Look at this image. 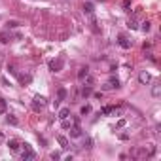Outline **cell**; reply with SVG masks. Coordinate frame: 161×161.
I'll return each instance as SVG.
<instances>
[{
    "label": "cell",
    "mask_w": 161,
    "mask_h": 161,
    "mask_svg": "<svg viewBox=\"0 0 161 161\" xmlns=\"http://www.w3.org/2000/svg\"><path fill=\"white\" fill-rule=\"evenodd\" d=\"M47 106V99L44 95H34V99H32V108H34V110H44V108H46Z\"/></svg>",
    "instance_id": "1"
},
{
    "label": "cell",
    "mask_w": 161,
    "mask_h": 161,
    "mask_svg": "<svg viewBox=\"0 0 161 161\" xmlns=\"http://www.w3.org/2000/svg\"><path fill=\"white\" fill-rule=\"evenodd\" d=\"M21 146H23V154H21V159L23 161H28V159H34V157H36V152L30 148V144L25 142V144H21Z\"/></svg>",
    "instance_id": "2"
},
{
    "label": "cell",
    "mask_w": 161,
    "mask_h": 161,
    "mask_svg": "<svg viewBox=\"0 0 161 161\" xmlns=\"http://www.w3.org/2000/svg\"><path fill=\"white\" fill-rule=\"evenodd\" d=\"M63 66H64V59H63V57H57V59L49 61V70H51V72H61Z\"/></svg>",
    "instance_id": "3"
},
{
    "label": "cell",
    "mask_w": 161,
    "mask_h": 161,
    "mask_svg": "<svg viewBox=\"0 0 161 161\" xmlns=\"http://www.w3.org/2000/svg\"><path fill=\"white\" fill-rule=\"evenodd\" d=\"M118 87H120V80H118V78H110L104 85H102L104 91H108V89H118Z\"/></svg>",
    "instance_id": "4"
},
{
    "label": "cell",
    "mask_w": 161,
    "mask_h": 161,
    "mask_svg": "<svg viewBox=\"0 0 161 161\" xmlns=\"http://www.w3.org/2000/svg\"><path fill=\"white\" fill-rule=\"evenodd\" d=\"M64 97H66V89H64V87H59V91H57V101H55V106H59L61 102L64 101Z\"/></svg>",
    "instance_id": "5"
},
{
    "label": "cell",
    "mask_w": 161,
    "mask_h": 161,
    "mask_svg": "<svg viewBox=\"0 0 161 161\" xmlns=\"http://www.w3.org/2000/svg\"><path fill=\"white\" fill-rule=\"evenodd\" d=\"M118 44H120V46L123 47V49H129V47L133 46V42H131V40H127V38H125V36H120V40H118Z\"/></svg>",
    "instance_id": "6"
},
{
    "label": "cell",
    "mask_w": 161,
    "mask_h": 161,
    "mask_svg": "<svg viewBox=\"0 0 161 161\" xmlns=\"http://www.w3.org/2000/svg\"><path fill=\"white\" fill-rule=\"evenodd\" d=\"M70 137H72V138H78V137H82V129L78 127V123L70 127Z\"/></svg>",
    "instance_id": "7"
},
{
    "label": "cell",
    "mask_w": 161,
    "mask_h": 161,
    "mask_svg": "<svg viewBox=\"0 0 161 161\" xmlns=\"http://www.w3.org/2000/svg\"><path fill=\"white\" fill-rule=\"evenodd\" d=\"M150 80H152V74L150 72H140V76H138V82L140 83H148Z\"/></svg>",
    "instance_id": "8"
},
{
    "label": "cell",
    "mask_w": 161,
    "mask_h": 161,
    "mask_svg": "<svg viewBox=\"0 0 161 161\" xmlns=\"http://www.w3.org/2000/svg\"><path fill=\"white\" fill-rule=\"evenodd\" d=\"M8 148L12 150V152H17V150H19V142L15 140V138H9V140H8Z\"/></svg>",
    "instance_id": "9"
},
{
    "label": "cell",
    "mask_w": 161,
    "mask_h": 161,
    "mask_svg": "<svg viewBox=\"0 0 161 161\" xmlns=\"http://www.w3.org/2000/svg\"><path fill=\"white\" fill-rule=\"evenodd\" d=\"M57 142L61 144V148H68V146H70L68 138H66V137H63V135H59V137H57Z\"/></svg>",
    "instance_id": "10"
},
{
    "label": "cell",
    "mask_w": 161,
    "mask_h": 161,
    "mask_svg": "<svg viewBox=\"0 0 161 161\" xmlns=\"http://www.w3.org/2000/svg\"><path fill=\"white\" fill-rule=\"evenodd\" d=\"M112 112H114V114H118L120 110H116L114 106H104V108L101 110V114H102V116H106V114H112Z\"/></svg>",
    "instance_id": "11"
},
{
    "label": "cell",
    "mask_w": 161,
    "mask_h": 161,
    "mask_svg": "<svg viewBox=\"0 0 161 161\" xmlns=\"http://www.w3.org/2000/svg\"><path fill=\"white\" fill-rule=\"evenodd\" d=\"M6 121H8L9 125H19V120L15 118L14 114H8V116H6Z\"/></svg>",
    "instance_id": "12"
},
{
    "label": "cell",
    "mask_w": 161,
    "mask_h": 161,
    "mask_svg": "<svg viewBox=\"0 0 161 161\" xmlns=\"http://www.w3.org/2000/svg\"><path fill=\"white\" fill-rule=\"evenodd\" d=\"M76 123H78V120H68V118H64V120H63V129H68V127H72V125H76Z\"/></svg>",
    "instance_id": "13"
},
{
    "label": "cell",
    "mask_w": 161,
    "mask_h": 161,
    "mask_svg": "<svg viewBox=\"0 0 161 161\" xmlns=\"http://www.w3.org/2000/svg\"><path fill=\"white\" fill-rule=\"evenodd\" d=\"M87 74H89V66H82V68H80V72H78V80H83Z\"/></svg>",
    "instance_id": "14"
},
{
    "label": "cell",
    "mask_w": 161,
    "mask_h": 161,
    "mask_svg": "<svg viewBox=\"0 0 161 161\" xmlns=\"http://www.w3.org/2000/svg\"><path fill=\"white\" fill-rule=\"evenodd\" d=\"M93 83H95V78L87 74V76L83 78V85H87V87H93Z\"/></svg>",
    "instance_id": "15"
},
{
    "label": "cell",
    "mask_w": 161,
    "mask_h": 161,
    "mask_svg": "<svg viewBox=\"0 0 161 161\" xmlns=\"http://www.w3.org/2000/svg\"><path fill=\"white\" fill-rule=\"evenodd\" d=\"M127 27L131 28V30H137V28H138V23H137V19H135V17H131V19H129V21H127Z\"/></svg>",
    "instance_id": "16"
},
{
    "label": "cell",
    "mask_w": 161,
    "mask_h": 161,
    "mask_svg": "<svg viewBox=\"0 0 161 161\" xmlns=\"http://www.w3.org/2000/svg\"><path fill=\"white\" fill-rule=\"evenodd\" d=\"M70 116V108H61L59 110V120H64V118H68Z\"/></svg>",
    "instance_id": "17"
},
{
    "label": "cell",
    "mask_w": 161,
    "mask_h": 161,
    "mask_svg": "<svg viewBox=\"0 0 161 161\" xmlns=\"http://www.w3.org/2000/svg\"><path fill=\"white\" fill-rule=\"evenodd\" d=\"M159 95H161V85H159V83H156V85L152 87V97H156V99H157Z\"/></svg>",
    "instance_id": "18"
},
{
    "label": "cell",
    "mask_w": 161,
    "mask_h": 161,
    "mask_svg": "<svg viewBox=\"0 0 161 161\" xmlns=\"http://www.w3.org/2000/svg\"><path fill=\"white\" fill-rule=\"evenodd\" d=\"M150 28H152V23H150V21L140 23V30H142V32H150Z\"/></svg>",
    "instance_id": "19"
},
{
    "label": "cell",
    "mask_w": 161,
    "mask_h": 161,
    "mask_svg": "<svg viewBox=\"0 0 161 161\" xmlns=\"http://www.w3.org/2000/svg\"><path fill=\"white\" fill-rule=\"evenodd\" d=\"M0 42H2V44H8V42H9V34L6 30L0 32Z\"/></svg>",
    "instance_id": "20"
},
{
    "label": "cell",
    "mask_w": 161,
    "mask_h": 161,
    "mask_svg": "<svg viewBox=\"0 0 161 161\" xmlns=\"http://www.w3.org/2000/svg\"><path fill=\"white\" fill-rule=\"evenodd\" d=\"M83 12L89 14V15L93 14V4H91V2H85V4H83Z\"/></svg>",
    "instance_id": "21"
},
{
    "label": "cell",
    "mask_w": 161,
    "mask_h": 161,
    "mask_svg": "<svg viewBox=\"0 0 161 161\" xmlns=\"http://www.w3.org/2000/svg\"><path fill=\"white\" fill-rule=\"evenodd\" d=\"M30 80H32V76H30V74H25V76H19V82H21V83H30Z\"/></svg>",
    "instance_id": "22"
},
{
    "label": "cell",
    "mask_w": 161,
    "mask_h": 161,
    "mask_svg": "<svg viewBox=\"0 0 161 161\" xmlns=\"http://www.w3.org/2000/svg\"><path fill=\"white\" fill-rule=\"evenodd\" d=\"M6 110H8V104H6V101L0 97V114H6Z\"/></svg>",
    "instance_id": "23"
},
{
    "label": "cell",
    "mask_w": 161,
    "mask_h": 161,
    "mask_svg": "<svg viewBox=\"0 0 161 161\" xmlns=\"http://www.w3.org/2000/svg\"><path fill=\"white\" fill-rule=\"evenodd\" d=\"M89 112H91V106H89V104H85V106H82L80 114H82V116H85V114H89Z\"/></svg>",
    "instance_id": "24"
},
{
    "label": "cell",
    "mask_w": 161,
    "mask_h": 161,
    "mask_svg": "<svg viewBox=\"0 0 161 161\" xmlns=\"http://www.w3.org/2000/svg\"><path fill=\"white\" fill-rule=\"evenodd\" d=\"M19 25H21L19 21H8V28H17Z\"/></svg>",
    "instance_id": "25"
},
{
    "label": "cell",
    "mask_w": 161,
    "mask_h": 161,
    "mask_svg": "<svg viewBox=\"0 0 161 161\" xmlns=\"http://www.w3.org/2000/svg\"><path fill=\"white\" fill-rule=\"evenodd\" d=\"M82 95H83V97H89V95H91V87L83 85V91H82Z\"/></svg>",
    "instance_id": "26"
},
{
    "label": "cell",
    "mask_w": 161,
    "mask_h": 161,
    "mask_svg": "<svg viewBox=\"0 0 161 161\" xmlns=\"http://www.w3.org/2000/svg\"><path fill=\"white\" fill-rule=\"evenodd\" d=\"M49 157H51V159H61V154H59V152H53Z\"/></svg>",
    "instance_id": "27"
},
{
    "label": "cell",
    "mask_w": 161,
    "mask_h": 161,
    "mask_svg": "<svg viewBox=\"0 0 161 161\" xmlns=\"http://www.w3.org/2000/svg\"><path fill=\"white\" fill-rule=\"evenodd\" d=\"M123 8H125V9L131 8V0H123Z\"/></svg>",
    "instance_id": "28"
},
{
    "label": "cell",
    "mask_w": 161,
    "mask_h": 161,
    "mask_svg": "<svg viewBox=\"0 0 161 161\" xmlns=\"http://www.w3.org/2000/svg\"><path fill=\"white\" fill-rule=\"evenodd\" d=\"M116 127H118V129L125 127V120H120V121H118V125H116Z\"/></svg>",
    "instance_id": "29"
},
{
    "label": "cell",
    "mask_w": 161,
    "mask_h": 161,
    "mask_svg": "<svg viewBox=\"0 0 161 161\" xmlns=\"http://www.w3.org/2000/svg\"><path fill=\"white\" fill-rule=\"evenodd\" d=\"M8 72H9V74H17V70H15L14 66H8Z\"/></svg>",
    "instance_id": "30"
},
{
    "label": "cell",
    "mask_w": 161,
    "mask_h": 161,
    "mask_svg": "<svg viewBox=\"0 0 161 161\" xmlns=\"http://www.w3.org/2000/svg\"><path fill=\"white\" fill-rule=\"evenodd\" d=\"M120 138H121V140H127L129 135H127V133H121V135H120Z\"/></svg>",
    "instance_id": "31"
},
{
    "label": "cell",
    "mask_w": 161,
    "mask_h": 161,
    "mask_svg": "<svg viewBox=\"0 0 161 161\" xmlns=\"http://www.w3.org/2000/svg\"><path fill=\"white\" fill-rule=\"evenodd\" d=\"M83 146H85V148H91V140H89V138H85V144H83Z\"/></svg>",
    "instance_id": "32"
},
{
    "label": "cell",
    "mask_w": 161,
    "mask_h": 161,
    "mask_svg": "<svg viewBox=\"0 0 161 161\" xmlns=\"http://www.w3.org/2000/svg\"><path fill=\"white\" fill-rule=\"evenodd\" d=\"M0 138H2V133H0Z\"/></svg>",
    "instance_id": "33"
},
{
    "label": "cell",
    "mask_w": 161,
    "mask_h": 161,
    "mask_svg": "<svg viewBox=\"0 0 161 161\" xmlns=\"http://www.w3.org/2000/svg\"><path fill=\"white\" fill-rule=\"evenodd\" d=\"M101 2H104V0H101Z\"/></svg>",
    "instance_id": "34"
}]
</instances>
